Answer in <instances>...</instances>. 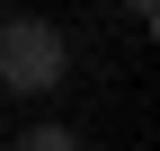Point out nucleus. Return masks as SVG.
Wrapping results in <instances>:
<instances>
[{
    "mask_svg": "<svg viewBox=\"0 0 160 151\" xmlns=\"http://www.w3.org/2000/svg\"><path fill=\"white\" fill-rule=\"evenodd\" d=\"M71 80V45L53 18H9L0 27V89H18V98H45V89Z\"/></svg>",
    "mask_w": 160,
    "mask_h": 151,
    "instance_id": "1",
    "label": "nucleus"
},
{
    "mask_svg": "<svg viewBox=\"0 0 160 151\" xmlns=\"http://www.w3.org/2000/svg\"><path fill=\"white\" fill-rule=\"evenodd\" d=\"M9 151H80V134H62V124H36V134H18Z\"/></svg>",
    "mask_w": 160,
    "mask_h": 151,
    "instance_id": "2",
    "label": "nucleus"
}]
</instances>
